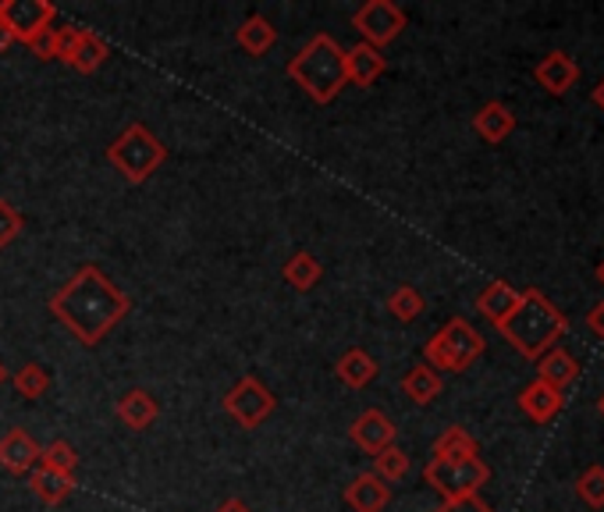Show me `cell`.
<instances>
[{"mask_svg":"<svg viewBox=\"0 0 604 512\" xmlns=\"http://www.w3.org/2000/svg\"><path fill=\"white\" fill-rule=\"evenodd\" d=\"M51 313L82 345L93 349L128 318L132 299L97 264H86L51 296Z\"/></svg>","mask_w":604,"mask_h":512,"instance_id":"6da1fadb","label":"cell"},{"mask_svg":"<svg viewBox=\"0 0 604 512\" xmlns=\"http://www.w3.org/2000/svg\"><path fill=\"white\" fill-rule=\"evenodd\" d=\"M566 327H569V318L537 289H523L519 307L497 324L505 342L523 359H540L548 349H555L558 338L566 335Z\"/></svg>","mask_w":604,"mask_h":512,"instance_id":"7a4b0ae2","label":"cell"},{"mask_svg":"<svg viewBox=\"0 0 604 512\" xmlns=\"http://www.w3.org/2000/svg\"><path fill=\"white\" fill-rule=\"evenodd\" d=\"M289 79L306 93L313 103H331L345 89V51L335 43V36L316 33L306 40L292 62Z\"/></svg>","mask_w":604,"mask_h":512,"instance_id":"3957f363","label":"cell"},{"mask_svg":"<svg viewBox=\"0 0 604 512\" xmlns=\"http://www.w3.org/2000/svg\"><path fill=\"white\" fill-rule=\"evenodd\" d=\"M164 160H168V146L157 140V132H149L139 122L108 143V164L132 186H143Z\"/></svg>","mask_w":604,"mask_h":512,"instance_id":"277c9868","label":"cell"},{"mask_svg":"<svg viewBox=\"0 0 604 512\" xmlns=\"http://www.w3.org/2000/svg\"><path fill=\"white\" fill-rule=\"evenodd\" d=\"M483 345L488 342H483V335L470 321L451 318L427 345H423V364H427L430 370L462 374L483 356Z\"/></svg>","mask_w":604,"mask_h":512,"instance_id":"5b68a950","label":"cell"},{"mask_svg":"<svg viewBox=\"0 0 604 512\" xmlns=\"http://www.w3.org/2000/svg\"><path fill=\"white\" fill-rule=\"evenodd\" d=\"M423 480H427L445 502L473 499V494L491 480V466L480 456H473V459H430L427 466H423Z\"/></svg>","mask_w":604,"mask_h":512,"instance_id":"8992f818","label":"cell"},{"mask_svg":"<svg viewBox=\"0 0 604 512\" xmlns=\"http://www.w3.org/2000/svg\"><path fill=\"white\" fill-rule=\"evenodd\" d=\"M275 410H278L275 391H270L260 378H253V374L238 378V385L224 396V413H228L242 431L260 427Z\"/></svg>","mask_w":604,"mask_h":512,"instance_id":"52a82bcc","label":"cell"},{"mask_svg":"<svg viewBox=\"0 0 604 512\" xmlns=\"http://www.w3.org/2000/svg\"><path fill=\"white\" fill-rule=\"evenodd\" d=\"M405 11L395 4V0H367V4H359L356 14H353V29L362 36V43H370L373 51L388 47V43H395L405 29Z\"/></svg>","mask_w":604,"mask_h":512,"instance_id":"ba28073f","label":"cell"},{"mask_svg":"<svg viewBox=\"0 0 604 512\" xmlns=\"http://www.w3.org/2000/svg\"><path fill=\"white\" fill-rule=\"evenodd\" d=\"M57 8L51 0H0V25L8 29L14 43H33L43 29H51Z\"/></svg>","mask_w":604,"mask_h":512,"instance_id":"9c48e42d","label":"cell"},{"mask_svg":"<svg viewBox=\"0 0 604 512\" xmlns=\"http://www.w3.org/2000/svg\"><path fill=\"white\" fill-rule=\"evenodd\" d=\"M395 420H391L384 410H362L356 420H353V427H349V438L362 448V452H370V456H377V452H384L388 445H395Z\"/></svg>","mask_w":604,"mask_h":512,"instance_id":"30bf717a","label":"cell"},{"mask_svg":"<svg viewBox=\"0 0 604 512\" xmlns=\"http://www.w3.org/2000/svg\"><path fill=\"white\" fill-rule=\"evenodd\" d=\"M111 57V43L97 36V33H89V29H71V36H68V47H65V62L75 68V71H97L103 62Z\"/></svg>","mask_w":604,"mask_h":512,"instance_id":"8fae6325","label":"cell"},{"mask_svg":"<svg viewBox=\"0 0 604 512\" xmlns=\"http://www.w3.org/2000/svg\"><path fill=\"white\" fill-rule=\"evenodd\" d=\"M0 466L19 477H29L40 466V445L29 431L14 427L0 438Z\"/></svg>","mask_w":604,"mask_h":512,"instance_id":"7c38bea8","label":"cell"},{"mask_svg":"<svg viewBox=\"0 0 604 512\" xmlns=\"http://www.w3.org/2000/svg\"><path fill=\"white\" fill-rule=\"evenodd\" d=\"M384 71H388V57L381 51H373L370 43H356V47L345 51V82L370 89Z\"/></svg>","mask_w":604,"mask_h":512,"instance_id":"4fadbf2b","label":"cell"},{"mask_svg":"<svg viewBox=\"0 0 604 512\" xmlns=\"http://www.w3.org/2000/svg\"><path fill=\"white\" fill-rule=\"evenodd\" d=\"M118 420L125 424L128 431H146V427H154L157 424V416H160V402L157 396H149L146 388H128L125 396L118 399Z\"/></svg>","mask_w":604,"mask_h":512,"instance_id":"5bb4252c","label":"cell"},{"mask_svg":"<svg viewBox=\"0 0 604 512\" xmlns=\"http://www.w3.org/2000/svg\"><path fill=\"white\" fill-rule=\"evenodd\" d=\"M534 75H537V82L548 89L551 97H562V93H569L572 86L580 82V65L572 62V57L566 54V51H551L544 62L534 68Z\"/></svg>","mask_w":604,"mask_h":512,"instance_id":"9a60e30c","label":"cell"},{"mask_svg":"<svg viewBox=\"0 0 604 512\" xmlns=\"http://www.w3.org/2000/svg\"><path fill=\"white\" fill-rule=\"evenodd\" d=\"M566 405V391H558L544 381H530L523 391H519V410L534 420V424H548L558 413H562Z\"/></svg>","mask_w":604,"mask_h":512,"instance_id":"2e32d148","label":"cell"},{"mask_svg":"<svg viewBox=\"0 0 604 512\" xmlns=\"http://www.w3.org/2000/svg\"><path fill=\"white\" fill-rule=\"evenodd\" d=\"M391 502V485H384L377 474H359L349 488H345V505L353 512H384Z\"/></svg>","mask_w":604,"mask_h":512,"instance_id":"e0dca14e","label":"cell"},{"mask_svg":"<svg viewBox=\"0 0 604 512\" xmlns=\"http://www.w3.org/2000/svg\"><path fill=\"white\" fill-rule=\"evenodd\" d=\"M473 132L483 143H505L512 132H516V114L505 108L502 100H491L473 114Z\"/></svg>","mask_w":604,"mask_h":512,"instance_id":"ac0fdd59","label":"cell"},{"mask_svg":"<svg viewBox=\"0 0 604 512\" xmlns=\"http://www.w3.org/2000/svg\"><path fill=\"white\" fill-rule=\"evenodd\" d=\"M580 378V364H577V356L566 353L562 345H555V349H548L540 359H537V381L544 385H551L558 391H566L572 381Z\"/></svg>","mask_w":604,"mask_h":512,"instance_id":"d6986e66","label":"cell"},{"mask_svg":"<svg viewBox=\"0 0 604 512\" xmlns=\"http://www.w3.org/2000/svg\"><path fill=\"white\" fill-rule=\"evenodd\" d=\"M519 296H523V289H516V285H508V281H491L488 289H483L480 296H477V313H483L494 327L502 324L512 310L519 307Z\"/></svg>","mask_w":604,"mask_h":512,"instance_id":"ffe728a7","label":"cell"},{"mask_svg":"<svg viewBox=\"0 0 604 512\" xmlns=\"http://www.w3.org/2000/svg\"><path fill=\"white\" fill-rule=\"evenodd\" d=\"M335 374H338V381L345 388H367L377 381V374H381V367H377V359L367 353V349H349V353H342V359L335 364Z\"/></svg>","mask_w":604,"mask_h":512,"instance_id":"44dd1931","label":"cell"},{"mask_svg":"<svg viewBox=\"0 0 604 512\" xmlns=\"http://www.w3.org/2000/svg\"><path fill=\"white\" fill-rule=\"evenodd\" d=\"M235 40H238V47L246 51L249 57H264V54L275 51V43H278V29L270 25L267 19H260V14H249V19L238 25Z\"/></svg>","mask_w":604,"mask_h":512,"instance_id":"7402d4cb","label":"cell"},{"mask_svg":"<svg viewBox=\"0 0 604 512\" xmlns=\"http://www.w3.org/2000/svg\"><path fill=\"white\" fill-rule=\"evenodd\" d=\"M281 278L289 281L295 292H310V289L321 285L324 267H321V260H316L310 249H299V253L289 256V264L281 267Z\"/></svg>","mask_w":604,"mask_h":512,"instance_id":"603a6c76","label":"cell"},{"mask_svg":"<svg viewBox=\"0 0 604 512\" xmlns=\"http://www.w3.org/2000/svg\"><path fill=\"white\" fill-rule=\"evenodd\" d=\"M29 488H33V494L43 502V505H65L71 494H75V480L60 477V474H51L43 470V466H36L33 474H29Z\"/></svg>","mask_w":604,"mask_h":512,"instance_id":"cb8c5ba5","label":"cell"},{"mask_svg":"<svg viewBox=\"0 0 604 512\" xmlns=\"http://www.w3.org/2000/svg\"><path fill=\"white\" fill-rule=\"evenodd\" d=\"M402 391H405V396H410L416 405H430L437 396H441V374L430 370L427 364H416V367L402 378Z\"/></svg>","mask_w":604,"mask_h":512,"instance_id":"d4e9b609","label":"cell"},{"mask_svg":"<svg viewBox=\"0 0 604 512\" xmlns=\"http://www.w3.org/2000/svg\"><path fill=\"white\" fill-rule=\"evenodd\" d=\"M473 456H480V445L466 427H448L434 442V459H473Z\"/></svg>","mask_w":604,"mask_h":512,"instance_id":"484cf974","label":"cell"},{"mask_svg":"<svg viewBox=\"0 0 604 512\" xmlns=\"http://www.w3.org/2000/svg\"><path fill=\"white\" fill-rule=\"evenodd\" d=\"M40 466L43 470H51V474L75 480V470H79V452H75L65 438H54L51 445L40 448Z\"/></svg>","mask_w":604,"mask_h":512,"instance_id":"4316f807","label":"cell"},{"mask_svg":"<svg viewBox=\"0 0 604 512\" xmlns=\"http://www.w3.org/2000/svg\"><path fill=\"white\" fill-rule=\"evenodd\" d=\"M423 307H427V303H423V296H420L416 285H399V289L388 296V313L395 321H402V324H413L423 313Z\"/></svg>","mask_w":604,"mask_h":512,"instance_id":"83f0119b","label":"cell"},{"mask_svg":"<svg viewBox=\"0 0 604 512\" xmlns=\"http://www.w3.org/2000/svg\"><path fill=\"white\" fill-rule=\"evenodd\" d=\"M370 474L381 477L384 485H395V480H402L405 474H410V456H405L399 445H388L384 452H377V456H373V470Z\"/></svg>","mask_w":604,"mask_h":512,"instance_id":"f1b7e54d","label":"cell"},{"mask_svg":"<svg viewBox=\"0 0 604 512\" xmlns=\"http://www.w3.org/2000/svg\"><path fill=\"white\" fill-rule=\"evenodd\" d=\"M14 388L22 399H43L51 391V370L40 364H25L22 370H14Z\"/></svg>","mask_w":604,"mask_h":512,"instance_id":"f546056e","label":"cell"},{"mask_svg":"<svg viewBox=\"0 0 604 512\" xmlns=\"http://www.w3.org/2000/svg\"><path fill=\"white\" fill-rule=\"evenodd\" d=\"M68 36H71V29L68 25H51V29H43V33L29 43V51H33L40 62H54V57H65V47H68Z\"/></svg>","mask_w":604,"mask_h":512,"instance_id":"4dcf8cb0","label":"cell"},{"mask_svg":"<svg viewBox=\"0 0 604 512\" xmlns=\"http://www.w3.org/2000/svg\"><path fill=\"white\" fill-rule=\"evenodd\" d=\"M577 494L586 509H604V466H586L577 477Z\"/></svg>","mask_w":604,"mask_h":512,"instance_id":"1f68e13d","label":"cell"},{"mask_svg":"<svg viewBox=\"0 0 604 512\" xmlns=\"http://www.w3.org/2000/svg\"><path fill=\"white\" fill-rule=\"evenodd\" d=\"M22 229H25V218L8 200H0V249L11 246L14 238L22 235Z\"/></svg>","mask_w":604,"mask_h":512,"instance_id":"d6a6232c","label":"cell"},{"mask_svg":"<svg viewBox=\"0 0 604 512\" xmlns=\"http://www.w3.org/2000/svg\"><path fill=\"white\" fill-rule=\"evenodd\" d=\"M434 512H494L488 502H483V499H477V494H473V499H456V502H445L441 509H434Z\"/></svg>","mask_w":604,"mask_h":512,"instance_id":"836d02e7","label":"cell"},{"mask_svg":"<svg viewBox=\"0 0 604 512\" xmlns=\"http://www.w3.org/2000/svg\"><path fill=\"white\" fill-rule=\"evenodd\" d=\"M586 327H591L597 338H604V303L591 307V313H586Z\"/></svg>","mask_w":604,"mask_h":512,"instance_id":"e575fe53","label":"cell"},{"mask_svg":"<svg viewBox=\"0 0 604 512\" xmlns=\"http://www.w3.org/2000/svg\"><path fill=\"white\" fill-rule=\"evenodd\" d=\"M217 512H249V509H246V502H238V499H228V502H224V505H221Z\"/></svg>","mask_w":604,"mask_h":512,"instance_id":"d590c367","label":"cell"},{"mask_svg":"<svg viewBox=\"0 0 604 512\" xmlns=\"http://www.w3.org/2000/svg\"><path fill=\"white\" fill-rule=\"evenodd\" d=\"M594 103H597V108L604 111V79H601V82L594 86Z\"/></svg>","mask_w":604,"mask_h":512,"instance_id":"8d00e7d4","label":"cell"},{"mask_svg":"<svg viewBox=\"0 0 604 512\" xmlns=\"http://www.w3.org/2000/svg\"><path fill=\"white\" fill-rule=\"evenodd\" d=\"M11 43H14V40L8 36V29H4V25H0V54H4V51L11 47Z\"/></svg>","mask_w":604,"mask_h":512,"instance_id":"74e56055","label":"cell"},{"mask_svg":"<svg viewBox=\"0 0 604 512\" xmlns=\"http://www.w3.org/2000/svg\"><path fill=\"white\" fill-rule=\"evenodd\" d=\"M4 381H8V367L0 364V388H4Z\"/></svg>","mask_w":604,"mask_h":512,"instance_id":"f35d334b","label":"cell"},{"mask_svg":"<svg viewBox=\"0 0 604 512\" xmlns=\"http://www.w3.org/2000/svg\"><path fill=\"white\" fill-rule=\"evenodd\" d=\"M597 281H601V285H604V260H601V264H597Z\"/></svg>","mask_w":604,"mask_h":512,"instance_id":"ab89813d","label":"cell"},{"mask_svg":"<svg viewBox=\"0 0 604 512\" xmlns=\"http://www.w3.org/2000/svg\"><path fill=\"white\" fill-rule=\"evenodd\" d=\"M597 413L604 416V391H601V399H597Z\"/></svg>","mask_w":604,"mask_h":512,"instance_id":"60d3db41","label":"cell"}]
</instances>
